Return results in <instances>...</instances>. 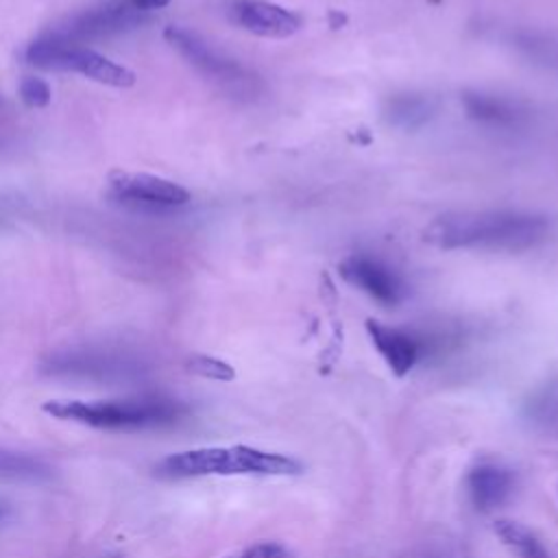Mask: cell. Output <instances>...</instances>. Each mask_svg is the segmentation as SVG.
Returning <instances> with one entry per match:
<instances>
[{
  "label": "cell",
  "mask_w": 558,
  "mask_h": 558,
  "mask_svg": "<svg viewBox=\"0 0 558 558\" xmlns=\"http://www.w3.org/2000/svg\"><path fill=\"white\" fill-rule=\"evenodd\" d=\"M549 231L547 218L530 211L488 209L438 216L425 240L438 248H527Z\"/></svg>",
  "instance_id": "obj_1"
},
{
  "label": "cell",
  "mask_w": 558,
  "mask_h": 558,
  "mask_svg": "<svg viewBox=\"0 0 558 558\" xmlns=\"http://www.w3.org/2000/svg\"><path fill=\"white\" fill-rule=\"evenodd\" d=\"M301 471L299 460L248 445L187 449L166 456L155 466V473L168 480L203 475H299Z\"/></svg>",
  "instance_id": "obj_2"
},
{
  "label": "cell",
  "mask_w": 558,
  "mask_h": 558,
  "mask_svg": "<svg viewBox=\"0 0 558 558\" xmlns=\"http://www.w3.org/2000/svg\"><path fill=\"white\" fill-rule=\"evenodd\" d=\"M41 410L59 421H72L96 429H148L179 421L185 405L166 397L142 399H109V401H81V399H50Z\"/></svg>",
  "instance_id": "obj_3"
},
{
  "label": "cell",
  "mask_w": 558,
  "mask_h": 558,
  "mask_svg": "<svg viewBox=\"0 0 558 558\" xmlns=\"http://www.w3.org/2000/svg\"><path fill=\"white\" fill-rule=\"evenodd\" d=\"M24 57L31 65L46 72H74L109 87L135 85V74L122 63H116L83 44L68 41L50 33H44L28 44Z\"/></svg>",
  "instance_id": "obj_4"
},
{
  "label": "cell",
  "mask_w": 558,
  "mask_h": 558,
  "mask_svg": "<svg viewBox=\"0 0 558 558\" xmlns=\"http://www.w3.org/2000/svg\"><path fill=\"white\" fill-rule=\"evenodd\" d=\"M163 35L172 44V48H177L198 72L218 83L222 89L231 94H248L253 89L251 74L238 61L220 54L198 35L181 26H168Z\"/></svg>",
  "instance_id": "obj_5"
},
{
  "label": "cell",
  "mask_w": 558,
  "mask_h": 558,
  "mask_svg": "<svg viewBox=\"0 0 558 558\" xmlns=\"http://www.w3.org/2000/svg\"><path fill=\"white\" fill-rule=\"evenodd\" d=\"M107 183H109L111 196L129 205L179 207L190 201V192L183 185L148 172L113 170Z\"/></svg>",
  "instance_id": "obj_6"
},
{
  "label": "cell",
  "mask_w": 558,
  "mask_h": 558,
  "mask_svg": "<svg viewBox=\"0 0 558 558\" xmlns=\"http://www.w3.org/2000/svg\"><path fill=\"white\" fill-rule=\"evenodd\" d=\"M225 13L238 28L270 39L292 37L303 26L299 13L268 0H227Z\"/></svg>",
  "instance_id": "obj_7"
},
{
  "label": "cell",
  "mask_w": 558,
  "mask_h": 558,
  "mask_svg": "<svg viewBox=\"0 0 558 558\" xmlns=\"http://www.w3.org/2000/svg\"><path fill=\"white\" fill-rule=\"evenodd\" d=\"M142 15L144 13L131 11V9H126L124 4H120L116 0H100L96 7L72 15L65 24L54 26L46 33L57 35V37L68 39V41L83 44V41L94 39V37H105V35H111V33H120L124 28L137 26L142 22Z\"/></svg>",
  "instance_id": "obj_8"
},
{
  "label": "cell",
  "mask_w": 558,
  "mask_h": 558,
  "mask_svg": "<svg viewBox=\"0 0 558 558\" xmlns=\"http://www.w3.org/2000/svg\"><path fill=\"white\" fill-rule=\"evenodd\" d=\"M340 275L384 305H397L405 296L403 279L390 266L368 255H353L344 259Z\"/></svg>",
  "instance_id": "obj_9"
},
{
  "label": "cell",
  "mask_w": 558,
  "mask_h": 558,
  "mask_svg": "<svg viewBox=\"0 0 558 558\" xmlns=\"http://www.w3.org/2000/svg\"><path fill=\"white\" fill-rule=\"evenodd\" d=\"M366 331H368L375 349L379 351V355L386 360L388 368L397 377H403L412 371V366L418 360V349H421L414 336H410L403 329L388 327L373 318L366 320Z\"/></svg>",
  "instance_id": "obj_10"
},
{
  "label": "cell",
  "mask_w": 558,
  "mask_h": 558,
  "mask_svg": "<svg viewBox=\"0 0 558 558\" xmlns=\"http://www.w3.org/2000/svg\"><path fill=\"white\" fill-rule=\"evenodd\" d=\"M466 488H469V495H471V501L475 504V508L488 512V510L501 506L510 497V493L514 488V477L504 466L480 464L469 471Z\"/></svg>",
  "instance_id": "obj_11"
},
{
  "label": "cell",
  "mask_w": 558,
  "mask_h": 558,
  "mask_svg": "<svg viewBox=\"0 0 558 558\" xmlns=\"http://www.w3.org/2000/svg\"><path fill=\"white\" fill-rule=\"evenodd\" d=\"M495 534L501 538L504 545L514 549L521 558H549L547 549L541 545V541L521 523L499 519L493 525Z\"/></svg>",
  "instance_id": "obj_12"
},
{
  "label": "cell",
  "mask_w": 558,
  "mask_h": 558,
  "mask_svg": "<svg viewBox=\"0 0 558 558\" xmlns=\"http://www.w3.org/2000/svg\"><path fill=\"white\" fill-rule=\"evenodd\" d=\"M0 475L2 477H26V480H37L48 475V466L22 451L0 447Z\"/></svg>",
  "instance_id": "obj_13"
},
{
  "label": "cell",
  "mask_w": 558,
  "mask_h": 558,
  "mask_svg": "<svg viewBox=\"0 0 558 558\" xmlns=\"http://www.w3.org/2000/svg\"><path fill=\"white\" fill-rule=\"evenodd\" d=\"M185 368L192 375L214 379V381H231L235 377V371H233L231 364H227L225 360L211 357V355H192L185 362Z\"/></svg>",
  "instance_id": "obj_14"
},
{
  "label": "cell",
  "mask_w": 558,
  "mask_h": 558,
  "mask_svg": "<svg viewBox=\"0 0 558 558\" xmlns=\"http://www.w3.org/2000/svg\"><path fill=\"white\" fill-rule=\"evenodd\" d=\"M20 98L26 107L31 109H41L52 100V89L46 81L37 78V76H24L20 81Z\"/></svg>",
  "instance_id": "obj_15"
},
{
  "label": "cell",
  "mask_w": 558,
  "mask_h": 558,
  "mask_svg": "<svg viewBox=\"0 0 558 558\" xmlns=\"http://www.w3.org/2000/svg\"><path fill=\"white\" fill-rule=\"evenodd\" d=\"M240 558H290V551L281 543L262 541V543H255L253 547H248Z\"/></svg>",
  "instance_id": "obj_16"
},
{
  "label": "cell",
  "mask_w": 558,
  "mask_h": 558,
  "mask_svg": "<svg viewBox=\"0 0 558 558\" xmlns=\"http://www.w3.org/2000/svg\"><path fill=\"white\" fill-rule=\"evenodd\" d=\"M116 2L124 4V7L131 9V11L148 13V11H155V9H163L170 0H116Z\"/></svg>",
  "instance_id": "obj_17"
},
{
  "label": "cell",
  "mask_w": 558,
  "mask_h": 558,
  "mask_svg": "<svg viewBox=\"0 0 558 558\" xmlns=\"http://www.w3.org/2000/svg\"><path fill=\"white\" fill-rule=\"evenodd\" d=\"M0 519H2V506H0Z\"/></svg>",
  "instance_id": "obj_18"
}]
</instances>
